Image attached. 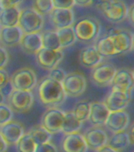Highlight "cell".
I'll list each match as a JSON object with an SVG mask.
<instances>
[{
	"mask_svg": "<svg viewBox=\"0 0 134 152\" xmlns=\"http://www.w3.org/2000/svg\"><path fill=\"white\" fill-rule=\"evenodd\" d=\"M38 95L41 103L48 108H58L66 97L62 83L47 76L40 81Z\"/></svg>",
	"mask_w": 134,
	"mask_h": 152,
	"instance_id": "6da1fadb",
	"label": "cell"
},
{
	"mask_svg": "<svg viewBox=\"0 0 134 152\" xmlns=\"http://www.w3.org/2000/svg\"><path fill=\"white\" fill-rule=\"evenodd\" d=\"M73 28L78 40L85 43L92 42L99 37L101 24L95 17L85 16L74 22Z\"/></svg>",
	"mask_w": 134,
	"mask_h": 152,
	"instance_id": "7a4b0ae2",
	"label": "cell"
},
{
	"mask_svg": "<svg viewBox=\"0 0 134 152\" xmlns=\"http://www.w3.org/2000/svg\"><path fill=\"white\" fill-rule=\"evenodd\" d=\"M96 8L112 23H121L127 18L128 7L122 0H104Z\"/></svg>",
	"mask_w": 134,
	"mask_h": 152,
	"instance_id": "3957f363",
	"label": "cell"
},
{
	"mask_svg": "<svg viewBox=\"0 0 134 152\" xmlns=\"http://www.w3.org/2000/svg\"><path fill=\"white\" fill-rule=\"evenodd\" d=\"M17 26L24 33H38L44 26V18L33 8H25L21 10Z\"/></svg>",
	"mask_w": 134,
	"mask_h": 152,
	"instance_id": "277c9868",
	"label": "cell"
},
{
	"mask_svg": "<svg viewBox=\"0 0 134 152\" xmlns=\"http://www.w3.org/2000/svg\"><path fill=\"white\" fill-rule=\"evenodd\" d=\"M7 101L14 113H25L32 109L34 96L31 90H13L7 97Z\"/></svg>",
	"mask_w": 134,
	"mask_h": 152,
	"instance_id": "5b68a950",
	"label": "cell"
},
{
	"mask_svg": "<svg viewBox=\"0 0 134 152\" xmlns=\"http://www.w3.org/2000/svg\"><path fill=\"white\" fill-rule=\"evenodd\" d=\"M62 85L66 97H77L82 95L87 88V80L85 75L80 71L66 74Z\"/></svg>",
	"mask_w": 134,
	"mask_h": 152,
	"instance_id": "8992f818",
	"label": "cell"
},
{
	"mask_svg": "<svg viewBox=\"0 0 134 152\" xmlns=\"http://www.w3.org/2000/svg\"><path fill=\"white\" fill-rule=\"evenodd\" d=\"M9 82L14 90L32 91L37 84V76L33 68L23 66L12 75Z\"/></svg>",
	"mask_w": 134,
	"mask_h": 152,
	"instance_id": "52a82bcc",
	"label": "cell"
},
{
	"mask_svg": "<svg viewBox=\"0 0 134 152\" xmlns=\"http://www.w3.org/2000/svg\"><path fill=\"white\" fill-rule=\"evenodd\" d=\"M116 71L117 68L113 64L102 61L92 68L90 76L95 85L99 87H105L111 85Z\"/></svg>",
	"mask_w": 134,
	"mask_h": 152,
	"instance_id": "ba28073f",
	"label": "cell"
},
{
	"mask_svg": "<svg viewBox=\"0 0 134 152\" xmlns=\"http://www.w3.org/2000/svg\"><path fill=\"white\" fill-rule=\"evenodd\" d=\"M66 112L58 108H48L43 113L40 124L53 134L61 132Z\"/></svg>",
	"mask_w": 134,
	"mask_h": 152,
	"instance_id": "9c48e42d",
	"label": "cell"
},
{
	"mask_svg": "<svg viewBox=\"0 0 134 152\" xmlns=\"http://www.w3.org/2000/svg\"><path fill=\"white\" fill-rule=\"evenodd\" d=\"M35 56L38 65L44 70L50 71L57 67L64 59V52L62 49L51 50L42 48Z\"/></svg>",
	"mask_w": 134,
	"mask_h": 152,
	"instance_id": "30bf717a",
	"label": "cell"
},
{
	"mask_svg": "<svg viewBox=\"0 0 134 152\" xmlns=\"http://www.w3.org/2000/svg\"><path fill=\"white\" fill-rule=\"evenodd\" d=\"M132 97V93L111 88L104 103L110 112L124 110L130 104Z\"/></svg>",
	"mask_w": 134,
	"mask_h": 152,
	"instance_id": "8fae6325",
	"label": "cell"
},
{
	"mask_svg": "<svg viewBox=\"0 0 134 152\" xmlns=\"http://www.w3.org/2000/svg\"><path fill=\"white\" fill-rule=\"evenodd\" d=\"M107 35L111 38L118 56L131 51L133 34L130 31L116 28L110 31Z\"/></svg>",
	"mask_w": 134,
	"mask_h": 152,
	"instance_id": "7c38bea8",
	"label": "cell"
},
{
	"mask_svg": "<svg viewBox=\"0 0 134 152\" xmlns=\"http://www.w3.org/2000/svg\"><path fill=\"white\" fill-rule=\"evenodd\" d=\"M88 147L93 151L101 148L108 142V135L104 128L98 126H94L88 128L83 134Z\"/></svg>",
	"mask_w": 134,
	"mask_h": 152,
	"instance_id": "4fadbf2b",
	"label": "cell"
},
{
	"mask_svg": "<svg viewBox=\"0 0 134 152\" xmlns=\"http://www.w3.org/2000/svg\"><path fill=\"white\" fill-rule=\"evenodd\" d=\"M62 152H87L88 147L82 134L78 132L65 134L61 142Z\"/></svg>",
	"mask_w": 134,
	"mask_h": 152,
	"instance_id": "5bb4252c",
	"label": "cell"
},
{
	"mask_svg": "<svg viewBox=\"0 0 134 152\" xmlns=\"http://www.w3.org/2000/svg\"><path fill=\"white\" fill-rule=\"evenodd\" d=\"M52 25L57 29L73 26L75 22L74 12L72 9L54 8L49 14Z\"/></svg>",
	"mask_w": 134,
	"mask_h": 152,
	"instance_id": "9a60e30c",
	"label": "cell"
},
{
	"mask_svg": "<svg viewBox=\"0 0 134 152\" xmlns=\"http://www.w3.org/2000/svg\"><path fill=\"white\" fill-rule=\"evenodd\" d=\"M130 116L125 109L110 112L105 126L111 132H118L125 131L130 124Z\"/></svg>",
	"mask_w": 134,
	"mask_h": 152,
	"instance_id": "2e32d148",
	"label": "cell"
},
{
	"mask_svg": "<svg viewBox=\"0 0 134 152\" xmlns=\"http://www.w3.org/2000/svg\"><path fill=\"white\" fill-rule=\"evenodd\" d=\"M111 86L114 89L132 93L134 89V77L132 71L125 67L117 69Z\"/></svg>",
	"mask_w": 134,
	"mask_h": 152,
	"instance_id": "e0dca14e",
	"label": "cell"
},
{
	"mask_svg": "<svg viewBox=\"0 0 134 152\" xmlns=\"http://www.w3.org/2000/svg\"><path fill=\"white\" fill-rule=\"evenodd\" d=\"M25 132L24 126L13 120L0 126V134L9 145L16 144Z\"/></svg>",
	"mask_w": 134,
	"mask_h": 152,
	"instance_id": "ac0fdd59",
	"label": "cell"
},
{
	"mask_svg": "<svg viewBox=\"0 0 134 152\" xmlns=\"http://www.w3.org/2000/svg\"><path fill=\"white\" fill-rule=\"evenodd\" d=\"M110 110L104 102H93L90 103V113L88 120L93 126L101 127L105 125L108 118Z\"/></svg>",
	"mask_w": 134,
	"mask_h": 152,
	"instance_id": "d6986e66",
	"label": "cell"
},
{
	"mask_svg": "<svg viewBox=\"0 0 134 152\" xmlns=\"http://www.w3.org/2000/svg\"><path fill=\"white\" fill-rule=\"evenodd\" d=\"M23 52L28 55H35L43 48L41 33H24L19 43Z\"/></svg>",
	"mask_w": 134,
	"mask_h": 152,
	"instance_id": "ffe728a7",
	"label": "cell"
},
{
	"mask_svg": "<svg viewBox=\"0 0 134 152\" xmlns=\"http://www.w3.org/2000/svg\"><path fill=\"white\" fill-rule=\"evenodd\" d=\"M23 34V31L18 26L1 27L0 44L5 47H14L19 45Z\"/></svg>",
	"mask_w": 134,
	"mask_h": 152,
	"instance_id": "44dd1931",
	"label": "cell"
},
{
	"mask_svg": "<svg viewBox=\"0 0 134 152\" xmlns=\"http://www.w3.org/2000/svg\"><path fill=\"white\" fill-rule=\"evenodd\" d=\"M102 56L96 45H88L83 48L79 53V61L80 64L87 68H93L103 61Z\"/></svg>",
	"mask_w": 134,
	"mask_h": 152,
	"instance_id": "7402d4cb",
	"label": "cell"
},
{
	"mask_svg": "<svg viewBox=\"0 0 134 152\" xmlns=\"http://www.w3.org/2000/svg\"><path fill=\"white\" fill-rule=\"evenodd\" d=\"M107 145L119 152L125 151L131 145L129 133L125 130L113 133L108 139Z\"/></svg>",
	"mask_w": 134,
	"mask_h": 152,
	"instance_id": "603a6c76",
	"label": "cell"
},
{
	"mask_svg": "<svg viewBox=\"0 0 134 152\" xmlns=\"http://www.w3.org/2000/svg\"><path fill=\"white\" fill-rule=\"evenodd\" d=\"M20 13H21V10L18 8V6H14L0 10L1 27L17 26Z\"/></svg>",
	"mask_w": 134,
	"mask_h": 152,
	"instance_id": "cb8c5ba5",
	"label": "cell"
},
{
	"mask_svg": "<svg viewBox=\"0 0 134 152\" xmlns=\"http://www.w3.org/2000/svg\"><path fill=\"white\" fill-rule=\"evenodd\" d=\"M82 124L83 122L77 118L73 112H66L61 132L63 133L64 135L78 132L82 127Z\"/></svg>",
	"mask_w": 134,
	"mask_h": 152,
	"instance_id": "d4e9b609",
	"label": "cell"
},
{
	"mask_svg": "<svg viewBox=\"0 0 134 152\" xmlns=\"http://www.w3.org/2000/svg\"><path fill=\"white\" fill-rule=\"evenodd\" d=\"M56 32L61 45V49L70 47L78 40L73 26L59 28L57 29Z\"/></svg>",
	"mask_w": 134,
	"mask_h": 152,
	"instance_id": "484cf974",
	"label": "cell"
},
{
	"mask_svg": "<svg viewBox=\"0 0 134 152\" xmlns=\"http://www.w3.org/2000/svg\"><path fill=\"white\" fill-rule=\"evenodd\" d=\"M31 135L33 140L35 142V144H42L45 142H51L52 139V134L49 132L41 124L35 125L31 128L28 132Z\"/></svg>",
	"mask_w": 134,
	"mask_h": 152,
	"instance_id": "4316f807",
	"label": "cell"
},
{
	"mask_svg": "<svg viewBox=\"0 0 134 152\" xmlns=\"http://www.w3.org/2000/svg\"><path fill=\"white\" fill-rule=\"evenodd\" d=\"M96 47L103 57H111L118 56L113 43L108 35L99 39L96 44Z\"/></svg>",
	"mask_w": 134,
	"mask_h": 152,
	"instance_id": "83f0119b",
	"label": "cell"
},
{
	"mask_svg": "<svg viewBox=\"0 0 134 152\" xmlns=\"http://www.w3.org/2000/svg\"><path fill=\"white\" fill-rule=\"evenodd\" d=\"M43 48L51 50L61 49L59 37L56 30H47L41 33Z\"/></svg>",
	"mask_w": 134,
	"mask_h": 152,
	"instance_id": "f1b7e54d",
	"label": "cell"
},
{
	"mask_svg": "<svg viewBox=\"0 0 134 152\" xmlns=\"http://www.w3.org/2000/svg\"><path fill=\"white\" fill-rule=\"evenodd\" d=\"M15 147L17 152H34L36 144L30 134L27 132L19 139Z\"/></svg>",
	"mask_w": 134,
	"mask_h": 152,
	"instance_id": "f546056e",
	"label": "cell"
},
{
	"mask_svg": "<svg viewBox=\"0 0 134 152\" xmlns=\"http://www.w3.org/2000/svg\"><path fill=\"white\" fill-rule=\"evenodd\" d=\"M73 114L79 119L81 122L88 120L90 113V102L86 100H80L74 104L73 111Z\"/></svg>",
	"mask_w": 134,
	"mask_h": 152,
	"instance_id": "4dcf8cb0",
	"label": "cell"
},
{
	"mask_svg": "<svg viewBox=\"0 0 134 152\" xmlns=\"http://www.w3.org/2000/svg\"><path fill=\"white\" fill-rule=\"evenodd\" d=\"M32 8L42 16H44L51 12L54 6L52 0H33Z\"/></svg>",
	"mask_w": 134,
	"mask_h": 152,
	"instance_id": "1f68e13d",
	"label": "cell"
},
{
	"mask_svg": "<svg viewBox=\"0 0 134 152\" xmlns=\"http://www.w3.org/2000/svg\"><path fill=\"white\" fill-rule=\"evenodd\" d=\"M14 118V111L8 104H0V126L12 121Z\"/></svg>",
	"mask_w": 134,
	"mask_h": 152,
	"instance_id": "d6a6232c",
	"label": "cell"
},
{
	"mask_svg": "<svg viewBox=\"0 0 134 152\" xmlns=\"http://www.w3.org/2000/svg\"><path fill=\"white\" fill-rule=\"evenodd\" d=\"M66 75V73L64 71V70L57 66V67H54V68L50 70L49 73L47 75V77H49V78H52L54 80L62 83Z\"/></svg>",
	"mask_w": 134,
	"mask_h": 152,
	"instance_id": "836d02e7",
	"label": "cell"
},
{
	"mask_svg": "<svg viewBox=\"0 0 134 152\" xmlns=\"http://www.w3.org/2000/svg\"><path fill=\"white\" fill-rule=\"evenodd\" d=\"M54 8L59 9H72L74 4V0H52Z\"/></svg>",
	"mask_w": 134,
	"mask_h": 152,
	"instance_id": "e575fe53",
	"label": "cell"
},
{
	"mask_svg": "<svg viewBox=\"0 0 134 152\" xmlns=\"http://www.w3.org/2000/svg\"><path fill=\"white\" fill-rule=\"evenodd\" d=\"M34 152H58V150L55 145L51 142H47L36 145Z\"/></svg>",
	"mask_w": 134,
	"mask_h": 152,
	"instance_id": "d590c367",
	"label": "cell"
},
{
	"mask_svg": "<svg viewBox=\"0 0 134 152\" xmlns=\"http://www.w3.org/2000/svg\"><path fill=\"white\" fill-rule=\"evenodd\" d=\"M9 55L6 48L0 45V69L5 68L9 63Z\"/></svg>",
	"mask_w": 134,
	"mask_h": 152,
	"instance_id": "8d00e7d4",
	"label": "cell"
},
{
	"mask_svg": "<svg viewBox=\"0 0 134 152\" xmlns=\"http://www.w3.org/2000/svg\"><path fill=\"white\" fill-rule=\"evenodd\" d=\"M23 0H0V10L9 7L18 6Z\"/></svg>",
	"mask_w": 134,
	"mask_h": 152,
	"instance_id": "74e56055",
	"label": "cell"
},
{
	"mask_svg": "<svg viewBox=\"0 0 134 152\" xmlns=\"http://www.w3.org/2000/svg\"><path fill=\"white\" fill-rule=\"evenodd\" d=\"M10 77L9 74L4 68L0 69V89H2L7 83L9 82Z\"/></svg>",
	"mask_w": 134,
	"mask_h": 152,
	"instance_id": "f35d334b",
	"label": "cell"
},
{
	"mask_svg": "<svg viewBox=\"0 0 134 152\" xmlns=\"http://www.w3.org/2000/svg\"><path fill=\"white\" fill-rule=\"evenodd\" d=\"M93 0H74V4L79 7H87L92 5Z\"/></svg>",
	"mask_w": 134,
	"mask_h": 152,
	"instance_id": "ab89813d",
	"label": "cell"
},
{
	"mask_svg": "<svg viewBox=\"0 0 134 152\" xmlns=\"http://www.w3.org/2000/svg\"><path fill=\"white\" fill-rule=\"evenodd\" d=\"M127 18L132 26L134 27V2L130 7H128V14Z\"/></svg>",
	"mask_w": 134,
	"mask_h": 152,
	"instance_id": "60d3db41",
	"label": "cell"
},
{
	"mask_svg": "<svg viewBox=\"0 0 134 152\" xmlns=\"http://www.w3.org/2000/svg\"><path fill=\"white\" fill-rule=\"evenodd\" d=\"M0 90H1V91H2V93H3V94L6 96V97H8V95H9L14 89L13 88V86H12L10 82H9V83H7L3 87H2V89H0Z\"/></svg>",
	"mask_w": 134,
	"mask_h": 152,
	"instance_id": "b9f144b4",
	"label": "cell"
},
{
	"mask_svg": "<svg viewBox=\"0 0 134 152\" xmlns=\"http://www.w3.org/2000/svg\"><path fill=\"white\" fill-rule=\"evenodd\" d=\"M9 144L6 142L2 135L0 134V152H7Z\"/></svg>",
	"mask_w": 134,
	"mask_h": 152,
	"instance_id": "7bdbcfd3",
	"label": "cell"
},
{
	"mask_svg": "<svg viewBox=\"0 0 134 152\" xmlns=\"http://www.w3.org/2000/svg\"><path fill=\"white\" fill-rule=\"evenodd\" d=\"M96 152H119V151H116V150H114L111 147H110L109 145L106 144L105 146H104V147H102L101 148L96 150Z\"/></svg>",
	"mask_w": 134,
	"mask_h": 152,
	"instance_id": "ee69618b",
	"label": "cell"
},
{
	"mask_svg": "<svg viewBox=\"0 0 134 152\" xmlns=\"http://www.w3.org/2000/svg\"><path fill=\"white\" fill-rule=\"evenodd\" d=\"M128 133H129V135H130L131 144H134V122L130 126V130H129Z\"/></svg>",
	"mask_w": 134,
	"mask_h": 152,
	"instance_id": "f6af8a7d",
	"label": "cell"
},
{
	"mask_svg": "<svg viewBox=\"0 0 134 152\" xmlns=\"http://www.w3.org/2000/svg\"><path fill=\"white\" fill-rule=\"evenodd\" d=\"M6 100H7V97H6V96L3 94V93H2V91H1V90H0V104H3V103H5Z\"/></svg>",
	"mask_w": 134,
	"mask_h": 152,
	"instance_id": "bcb514c9",
	"label": "cell"
},
{
	"mask_svg": "<svg viewBox=\"0 0 134 152\" xmlns=\"http://www.w3.org/2000/svg\"><path fill=\"white\" fill-rule=\"evenodd\" d=\"M131 51L134 52V34H133V39H132V48H131Z\"/></svg>",
	"mask_w": 134,
	"mask_h": 152,
	"instance_id": "7dc6e473",
	"label": "cell"
},
{
	"mask_svg": "<svg viewBox=\"0 0 134 152\" xmlns=\"http://www.w3.org/2000/svg\"><path fill=\"white\" fill-rule=\"evenodd\" d=\"M132 72H133V77H134V69L132 71Z\"/></svg>",
	"mask_w": 134,
	"mask_h": 152,
	"instance_id": "c3c4849f",
	"label": "cell"
},
{
	"mask_svg": "<svg viewBox=\"0 0 134 152\" xmlns=\"http://www.w3.org/2000/svg\"><path fill=\"white\" fill-rule=\"evenodd\" d=\"M0 28H1V26H0Z\"/></svg>",
	"mask_w": 134,
	"mask_h": 152,
	"instance_id": "681fc988",
	"label": "cell"
}]
</instances>
